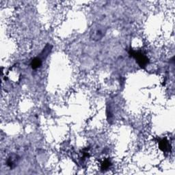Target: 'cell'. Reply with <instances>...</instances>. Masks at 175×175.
<instances>
[{"instance_id": "obj_1", "label": "cell", "mask_w": 175, "mask_h": 175, "mask_svg": "<svg viewBox=\"0 0 175 175\" xmlns=\"http://www.w3.org/2000/svg\"><path fill=\"white\" fill-rule=\"evenodd\" d=\"M133 56L135 58V59L138 61V64L141 66H145V65L148 63V59H147V58L144 56L143 54H141V53H134V54H133Z\"/></svg>"}, {"instance_id": "obj_2", "label": "cell", "mask_w": 175, "mask_h": 175, "mask_svg": "<svg viewBox=\"0 0 175 175\" xmlns=\"http://www.w3.org/2000/svg\"><path fill=\"white\" fill-rule=\"evenodd\" d=\"M104 30H103L100 27H99V28L94 29V30L92 31V38H93V39H94V40H99V39H101V38L104 36Z\"/></svg>"}, {"instance_id": "obj_3", "label": "cell", "mask_w": 175, "mask_h": 175, "mask_svg": "<svg viewBox=\"0 0 175 175\" xmlns=\"http://www.w3.org/2000/svg\"><path fill=\"white\" fill-rule=\"evenodd\" d=\"M41 64H42V62L40 58H36L32 62V66L33 68H38L40 67Z\"/></svg>"}, {"instance_id": "obj_4", "label": "cell", "mask_w": 175, "mask_h": 175, "mask_svg": "<svg viewBox=\"0 0 175 175\" xmlns=\"http://www.w3.org/2000/svg\"><path fill=\"white\" fill-rule=\"evenodd\" d=\"M159 146H160V148L164 150V151H166V150H168L169 144L168 142L166 140H162V141L160 142V145Z\"/></svg>"}]
</instances>
